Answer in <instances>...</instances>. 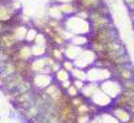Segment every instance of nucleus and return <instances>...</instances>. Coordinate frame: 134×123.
Here are the masks:
<instances>
[{
	"label": "nucleus",
	"mask_w": 134,
	"mask_h": 123,
	"mask_svg": "<svg viewBox=\"0 0 134 123\" xmlns=\"http://www.w3.org/2000/svg\"><path fill=\"white\" fill-rule=\"evenodd\" d=\"M111 114H113L121 123H125V122H127L129 119H131L130 111L126 110V108H122V107H113V110H111Z\"/></svg>",
	"instance_id": "10"
},
{
	"label": "nucleus",
	"mask_w": 134,
	"mask_h": 123,
	"mask_svg": "<svg viewBox=\"0 0 134 123\" xmlns=\"http://www.w3.org/2000/svg\"><path fill=\"white\" fill-rule=\"evenodd\" d=\"M21 42H19L16 39V36L14 35L12 31H5L4 33L0 35V48H12L16 44H19Z\"/></svg>",
	"instance_id": "5"
},
{
	"label": "nucleus",
	"mask_w": 134,
	"mask_h": 123,
	"mask_svg": "<svg viewBox=\"0 0 134 123\" xmlns=\"http://www.w3.org/2000/svg\"><path fill=\"white\" fill-rule=\"evenodd\" d=\"M58 4L64 17L71 16L76 12V3H58Z\"/></svg>",
	"instance_id": "14"
},
{
	"label": "nucleus",
	"mask_w": 134,
	"mask_h": 123,
	"mask_svg": "<svg viewBox=\"0 0 134 123\" xmlns=\"http://www.w3.org/2000/svg\"><path fill=\"white\" fill-rule=\"evenodd\" d=\"M99 87H100V90L105 91L111 99H115L121 92H122V83L118 82V80H113V79H107L102 83H99Z\"/></svg>",
	"instance_id": "2"
},
{
	"label": "nucleus",
	"mask_w": 134,
	"mask_h": 123,
	"mask_svg": "<svg viewBox=\"0 0 134 123\" xmlns=\"http://www.w3.org/2000/svg\"><path fill=\"white\" fill-rule=\"evenodd\" d=\"M67 79H71V72L69 71H66L64 68H60L58 72H55L54 74V80L55 83H62Z\"/></svg>",
	"instance_id": "15"
},
{
	"label": "nucleus",
	"mask_w": 134,
	"mask_h": 123,
	"mask_svg": "<svg viewBox=\"0 0 134 123\" xmlns=\"http://www.w3.org/2000/svg\"><path fill=\"white\" fill-rule=\"evenodd\" d=\"M82 52H83V47L76 46V44H74L71 42L66 43V46H64V56H66V59L75 60Z\"/></svg>",
	"instance_id": "6"
},
{
	"label": "nucleus",
	"mask_w": 134,
	"mask_h": 123,
	"mask_svg": "<svg viewBox=\"0 0 134 123\" xmlns=\"http://www.w3.org/2000/svg\"><path fill=\"white\" fill-rule=\"evenodd\" d=\"M86 80H82V79H72V84L78 88V90H79V91H82L83 90V87L86 86Z\"/></svg>",
	"instance_id": "26"
},
{
	"label": "nucleus",
	"mask_w": 134,
	"mask_h": 123,
	"mask_svg": "<svg viewBox=\"0 0 134 123\" xmlns=\"http://www.w3.org/2000/svg\"><path fill=\"white\" fill-rule=\"evenodd\" d=\"M62 68H64L66 71L71 72V71L75 68V63H74V60H70V59L63 60V63H62Z\"/></svg>",
	"instance_id": "23"
},
{
	"label": "nucleus",
	"mask_w": 134,
	"mask_h": 123,
	"mask_svg": "<svg viewBox=\"0 0 134 123\" xmlns=\"http://www.w3.org/2000/svg\"><path fill=\"white\" fill-rule=\"evenodd\" d=\"M83 103H86V98H85L83 95H76V96L71 98V104L74 106V108L79 107V106L83 104Z\"/></svg>",
	"instance_id": "22"
},
{
	"label": "nucleus",
	"mask_w": 134,
	"mask_h": 123,
	"mask_svg": "<svg viewBox=\"0 0 134 123\" xmlns=\"http://www.w3.org/2000/svg\"><path fill=\"white\" fill-rule=\"evenodd\" d=\"M71 76L74 78V79H82V80H86V70L83 68H79V67H75V68L71 71Z\"/></svg>",
	"instance_id": "20"
},
{
	"label": "nucleus",
	"mask_w": 134,
	"mask_h": 123,
	"mask_svg": "<svg viewBox=\"0 0 134 123\" xmlns=\"http://www.w3.org/2000/svg\"><path fill=\"white\" fill-rule=\"evenodd\" d=\"M32 84L38 90H43L47 86H50L54 82V75H48V74H34L32 76Z\"/></svg>",
	"instance_id": "4"
},
{
	"label": "nucleus",
	"mask_w": 134,
	"mask_h": 123,
	"mask_svg": "<svg viewBox=\"0 0 134 123\" xmlns=\"http://www.w3.org/2000/svg\"><path fill=\"white\" fill-rule=\"evenodd\" d=\"M70 42L76 44V46L85 47L86 44H88V35H74Z\"/></svg>",
	"instance_id": "16"
},
{
	"label": "nucleus",
	"mask_w": 134,
	"mask_h": 123,
	"mask_svg": "<svg viewBox=\"0 0 134 123\" xmlns=\"http://www.w3.org/2000/svg\"><path fill=\"white\" fill-rule=\"evenodd\" d=\"M47 66H48V63H47V55L40 56V58H34L31 60V70H32L34 74H42Z\"/></svg>",
	"instance_id": "8"
},
{
	"label": "nucleus",
	"mask_w": 134,
	"mask_h": 123,
	"mask_svg": "<svg viewBox=\"0 0 134 123\" xmlns=\"http://www.w3.org/2000/svg\"><path fill=\"white\" fill-rule=\"evenodd\" d=\"M55 3H76V0H54Z\"/></svg>",
	"instance_id": "29"
},
{
	"label": "nucleus",
	"mask_w": 134,
	"mask_h": 123,
	"mask_svg": "<svg viewBox=\"0 0 134 123\" xmlns=\"http://www.w3.org/2000/svg\"><path fill=\"white\" fill-rule=\"evenodd\" d=\"M31 48H32V55H34V58H40V56L47 55V47L36 46V44H31Z\"/></svg>",
	"instance_id": "17"
},
{
	"label": "nucleus",
	"mask_w": 134,
	"mask_h": 123,
	"mask_svg": "<svg viewBox=\"0 0 134 123\" xmlns=\"http://www.w3.org/2000/svg\"><path fill=\"white\" fill-rule=\"evenodd\" d=\"M8 118H15V114H14V113H9V115H8Z\"/></svg>",
	"instance_id": "32"
},
{
	"label": "nucleus",
	"mask_w": 134,
	"mask_h": 123,
	"mask_svg": "<svg viewBox=\"0 0 134 123\" xmlns=\"http://www.w3.org/2000/svg\"><path fill=\"white\" fill-rule=\"evenodd\" d=\"M71 84H72V79H67V80H64V82L59 83V86H60L62 90H67V88H69Z\"/></svg>",
	"instance_id": "28"
},
{
	"label": "nucleus",
	"mask_w": 134,
	"mask_h": 123,
	"mask_svg": "<svg viewBox=\"0 0 134 123\" xmlns=\"http://www.w3.org/2000/svg\"><path fill=\"white\" fill-rule=\"evenodd\" d=\"M117 39H119V35H118V31L114 26L102 28L99 31H91L88 33V42H97V43L103 44V46H107L109 43L114 42Z\"/></svg>",
	"instance_id": "1"
},
{
	"label": "nucleus",
	"mask_w": 134,
	"mask_h": 123,
	"mask_svg": "<svg viewBox=\"0 0 134 123\" xmlns=\"http://www.w3.org/2000/svg\"><path fill=\"white\" fill-rule=\"evenodd\" d=\"M91 118V115H76V123H88Z\"/></svg>",
	"instance_id": "27"
},
{
	"label": "nucleus",
	"mask_w": 134,
	"mask_h": 123,
	"mask_svg": "<svg viewBox=\"0 0 134 123\" xmlns=\"http://www.w3.org/2000/svg\"><path fill=\"white\" fill-rule=\"evenodd\" d=\"M111 70H113V75L118 78L119 82H125V80L134 79V67H133L131 62L127 63V64L115 66Z\"/></svg>",
	"instance_id": "3"
},
{
	"label": "nucleus",
	"mask_w": 134,
	"mask_h": 123,
	"mask_svg": "<svg viewBox=\"0 0 134 123\" xmlns=\"http://www.w3.org/2000/svg\"><path fill=\"white\" fill-rule=\"evenodd\" d=\"M47 43H48V38H47V35H44L43 32H40V31H39V33L36 35V38H35V40H34V43H32V44L47 47Z\"/></svg>",
	"instance_id": "19"
},
{
	"label": "nucleus",
	"mask_w": 134,
	"mask_h": 123,
	"mask_svg": "<svg viewBox=\"0 0 134 123\" xmlns=\"http://www.w3.org/2000/svg\"><path fill=\"white\" fill-rule=\"evenodd\" d=\"M91 102L93 103H95L97 106H99V107H103V106H109L111 102H113V99H111L105 91H102L100 90V87L97 90V92L91 96Z\"/></svg>",
	"instance_id": "7"
},
{
	"label": "nucleus",
	"mask_w": 134,
	"mask_h": 123,
	"mask_svg": "<svg viewBox=\"0 0 134 123\" xmlns=\"http://www.w3.org/2000/svg\"><path fill=\"white\" fill-rule=\"evenodd\" d=\"M88 123H99V120H98V118H97V116H93Z\"/></svg>",
	"instance_id": "31"
},
{
	"label": "nucleus",
	"mask_w": 134,
	"mask_h": 123,
	"mask_svg": "<svg viewBox=\"0 0 134 123\" xmlns=\"http://www.w3.org/2000/svg\"><path fill=\"white\" fill-rule=\"evenodd\" d=\"M66 92L67 94H69V96H71V98H74V96H76V95H79V90H78V88L74 86V84H71L69 88H67V90H66Z\"/></svg>",
	"instance_id": "24"
},
{
	"label": "nucleus",
	"mask_w": 134,
	"mask_h": 123,
	"mask_svg": "<svg viewBox=\"0 0 134 123\" xmlns=\"http://www.w3.org/2000/svg\"><path fill=\"white\" fill-rule=\"evenodd\" d=\"M47 15L50 16V17H55V19H60V20H64L66 17L63 16V14H62V11H60V8H59V4L58 3H51L50 4V7L47 8Z\"/></svg>",
	"instance_id": "13"
},
{
	"label": "nucleus",
	"mask_w": 134,
	"mask_h": 123,
	"mask_svg": "<svg viewBox=\"0 0 134 123\" xmlns=\"http://www.w3.org/2000/svg\"><path fill=\"white\" fill-rule=\"evenodd\" d=\"M121 83H122V88H124V90H133L134 91V79L125 80V82H121Z\"/></svg>",
	"instance_id": "25"
},
{
	"label": "nucleus",
	"mask_w": 134,
	"mask_h": 123,
	"mask_svg": "<svg viewBox=\"0 0 134 123\" xmlns=\"http://www.w3.org/2000/svg\"><path fill=\"white\" fill-rule=\"evenodd\" d=\"M75 114L76 115H90V108H88V103H83L79 107L75 108Z\"/></svg>",
	"instance_id": "21"
},
{
	"label": "nucleus",
	"mask_w": 134,
	"mask_h": 123,
	"mask_svg": "<svg viewBox=\"0 0 134 123\" xmlns=\"http://www.w3.org/2000/svg\"><path fill=\"white\" fill-rule=\"evenodd\" d=\"M99 88V83H94V82H87L86 86L83 87V90H82V95L90 100L91 96L97 92V90Z\"/></svg>",
	"instance_id": "12"
},
{
	"label": "nucleus",
	"mask_w": 134,
	"mask_h": 123,
	"mask_svg": "<svg viewBox=\"0 0 134 123\" xmlns=\"http://www.w3.org/2000/svg\"><path fill=\"white\" fill-rule=\"evenodd\" d=\"M102 3H105L103 0H76V9L93 11V9L98 8Z\"/></svg>",
	"instance_id": "9"
},
{
	"label": "nucleus",
	"mask_w": 134,
	"mask_h": 123,
	"mask_svg": "<svg viewBox=\"0 0 134 123\" xmlns=\"http://www.w3.org/2000/svg\"><path fill=\"white\" fill-rule=\"evenodd\" d=\"M11 31L14 32V35L16 36V39L19 42H26V35H27V31H28V27L23 23L20 24H15L11 27Z\"/></svg>",
	"instance_id": "11"
},
{
	"label": "nucleus",
	"mask_w": 134,
	"mask_h": 123,
	"mask_svg": "<svg viewBox=\"0 0 134 123\" xmlns=\"http://www.w3.org/2000/svg\"><path fill=\"white\" fill-rule=\"evenodd\" d=\"M127 8H129V12H134V0L127 4Z\"/></svg>",
	"instance_id": "30"
},
{
	"label": "nucleus",
	"mask_w": 134,
	"mask_h": 123,
	"mask_svg": "<svg viewBox=\"0 0 134 123\" xmlns=\"http://www.w3.org/2000/svg\"><path fill=\"white\" fill-rule=\"evenodd\" d=\"M39 33V30L38 28H35V27H28V31H27V35H26V43H28V44H32L34 43V40H35V38H36V35Z\"/></svg>",
	"instance_id": "18"
}]
</instances>
